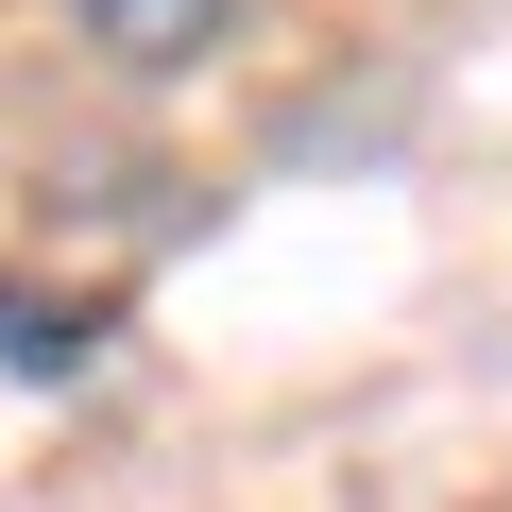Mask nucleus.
<instances>
[{"mask_svg": "<svg viewBox=\"0 0 512 512\" xmlns=\"http://www.w3.org/2000/svg\"><path fill=\"white\" fill-rule=\"evenodd\" d=\"M103 342H120V308H103V291H35V274H0V376L69 393V376H103Z\"/></svg>", "mask_w": 512, "mask_h": 512, "instance_id": "1", "label": "nucleus"}, {"mask_svg": "<svg viewBox=\"0 0 512 512\" xmlns=\"http://www.w3.org/2000/svg\"><path fill=\"white\" fill-rule=\"evenodd\" d=\"M86 18V52H120V69H205L222 35H239V0H69Z\"/></svg>", "mask_w": 512, "mask_h": 512, "instance_id": "2", "label": "nucleus"}]
</instances>
